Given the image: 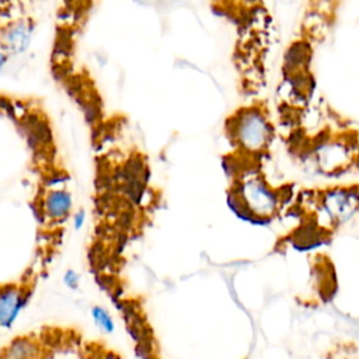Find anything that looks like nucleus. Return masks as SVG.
<instances>
[{"label":"nucleus","mask_w":359,"mask_h":359,"mask_svg":"<svg viewBox=\"0 0 359 359\" xmlns=\"http://www.w3.org/2000/svg\"><path fill=\"white\" fill-rule=\"evenodd\" d=\"M224 171L233 180L227 191V206L241 220L268 226L280 209L282 196L255 168L240 165L234 156L226 157Z\"/></svg>","instance_id":"f257e3e1"},{"label":"nucleus","mask_w":359,"mask_h":359,"mask_svg":"<svg viewBox=\"0 0 359 359\" xmlns=\"http://www.w3.org/2000/svg\"><path fill=\"white\" fill-rule=\"evenodd\" d=\"M309 60V50L303 43L292 45L285 55V66L289 69L290 74L300 73L303 66Z\"/></svg>","instance_id":"1a4fd4ad"},{"label":"nucleus","mask_w":359,"mask_h":359,"mask_svg":"<svg viewBox=\"0 0 359 359\" xmlns=\"http://www.w3.org/2000/svg\"><path fill=\"white\" fill-rule=\"evenodd\" d=\"M90 317L94 323V325L104 334L109 335L115 331L116 325H115V320L112 317V314L102 306L95 304L90 309Z\"/></svg>","instance_id":"9d476101"},{"label":"nucleus","mask_w":359,"mask_h":359,"mask_svg":"<svg viewBox=\"0 0 359 359\" xmlns=\"http://www.w3.org/2000/svg\"><path fill=\"white\" fill-rule=\"evenodd\" d=\"M29 299L25 285L7 283L0 286V330H10L18 320Z\"/></svg>","instance_id":"39448f33"},{"label":"nucleus","mask_w":359,"mask_h":359,"mask_svg":"<svg viewBox=\"0 0 359 359\" xmlns=\"http://www.w3.org/2000/svg\"><path fill=\"white\" fill-rule=\"evenodd\" d=\"M39 0H0V36L17 21L35 17L34 10Z\"/></svg>","instance_id":"6e6552de"},{"label":"nucleus","mask_w":359,"mask_h":359,"mask_svg":"<svg viewBox=\"0 0 359 359\" xmlns=\"http://www.w3.org/2000/svg\"><path fill=\"white\" fill-rule=\"evenodd\" d=\"M73 209V196L65 187L52 185L41 198L39 213L42 220L48 223L66 222Z\"/></svg>","instance_id":"423d86ee"},{"label":"nucleus","mask_w":359,"mask_h":359,"mask_svg":"<svg viewBox=\"0 0 359 359\" xmlns=\"http://www.w3.org/2000/svg\"><path fill=\"white\" fill-rule=\"evenodd\" d=\"M84 213L83 212H79L76 215H73V224L76 229H80L83 224H84Z\"/></svg>","instance_id":"f8f14e48"},{"label":"nucleus","mask_w":359,"mask_h":359,"mask_svg":"<svg viewBox=\"0 0 359 359\" xmlns=\"http://www.w3.org/2000/svg\"><path fill=\"white\" fill-rule=\"evenodd\" d=\"M355 151L348 140L327 139L314 149V160L325 175H338L353 163Z\"/></svg>","instance_id":"20e7f679"},{"label":"nucleus","mask_w":359,"mask_h":359,"mask_svg":"<svg viewBox=\"0 0 359 359\" xmlns=\"http://www.w3.org/2000/svg\"><path fill=\"white\" fill-rule=\"evenodd\" d=\"M10 56L8 55H6L4 52H0V69L3 67V65L7 62V59H8Z\"/></svg>","instance_id":"ddd939ff"},{"label":"nucleus","mask_w":359,"mask_h":359,"mask_svg":"<svg viewBox=\"0 0 359 359\" xmlns=\"http://www.w3.org/2000/svg\"><path fill=\"white\" fill-rule=\"evenodd\" d=\"M359 212V188L334 187L318 199V213L330 227L348 223Z\"/></svg>","instance_id":"7ed1b4c3"},{"label":"nucleus","mask_w":359,"mask_h":359,"mask_svg":"<svg viewBox=\"0 0 359 359\" xmlns=\"http://www.w3.org/2000/svg\"><path fill=\"white\" fill-rule=\"evenodd\" d=\"M80 275L74 269H66L62 276V282L69 290H77L80 287Z\"/></svg>","instance_id":"9b49d317"},{"label":"nucleus","mask_w":359,"mask_h":359,"mask_svg":"<svg viewBox=\"0 0 359 359\" xmlns=\"http://www.w3.org/2000/svg\"><path fill=\"white\" fill-rule=\"evenodd\" d=\"M45 345L38 337L20 335L0 349V359H42Z\"/></svg>","instance_id":"0eeeda50"},{"label":"nucleus","mask_w":359,"mask_h":359,"mask_svg":"<svg viewBox=\"0 0 359 359\" xmlns=\"http://www.w3.org/2000/svg\"><path fill=\"white\" fill-rule=\"evenodd\" d=\"M226 132L244 157L265 151L273 139V126L259 107H245L234 112L226 122Z\"/></svg>","instance_id":"f03ea898"}]
</instances>
